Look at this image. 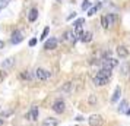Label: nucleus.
Instances as JSON below:
<instances>
[{"label": "nucleus", "mask_w": 130, "mask_h": 126, "mask_svg": "<svg viewBox=\"0 0 130 126\" xmlns=\"http://www.w3.org/2000/svg\"><path fill=\"white\" fill-rule=\"evenodd\" d=\"M120 95H121V88H120V87H117V88H116V91H114V94H112V97H111V101L112 103L118 101Z\"/></svg>", "instance_id": "16"}, {"label": "nucleus", "mask_w": 130, "mask_h": 126, "mask_svg": "<svg viewBox=\"0 0 130 126\" xmlns=\"http://www.w3.org/2000/svg\"><path fill=\"white\" fill-rule=\"evenodd\" d=\"M126 114H127V116H130V108H127V110H126Z\"/></svg>", "instance_id": "32"}, {"label": "nucleus", "mask_w": 130, "mask_h": 126, "mask_svg": "<svg viewBox=\"0 0 130 126\" xmlns=\"http://www.w3.org/2000/svg\"><path fill=\"white\" fill-rule=\"evenodd\" d=\"M70 85H72V82H66V85L63 87V91H69L70 90Z\"/></svg>", "instance_id": "26"}, {"label": "nucleus", "mask_w": 130, "mask_h": 126, "mask_svg": "<svg viewBox=\"0 0 130 126\" xmlns=\"http://www.w3.org/2000/svg\"><path fill=\"white\" fill-rule=\"evenodd\" d=\"M35 44H37V38H32V40L29 41V46H31V47H34Z\"/></svg>", "instance_id": "28"}, {"label": "nucleus", "mask_w": 130, "mask_h": 126, "mask_svg": "<svg viewBox=\"0 0 130 126\" xmlns=\"http://www.w3.org/2000/svg\"><path fill=\"white\" fill-rule=\"evenodd\" d=\"M91 40H92V32L91 31H85V32L80 34V41L82 43H89Z\"/></svg>", "instance_id": "14"}, {"label": "nucleus", "mask_w": 130, "mask_h": 126, "mask_svg": "<svg viewBox=\"0 0 130 126\" xmlns=\"http://www.w3.org/2000/svg\"><path fill=\"white\" fill-rule=\"evenodd\" d=\"M108 81H110L108 78H104V76L96 75V76L94 78V85H96V87H104V85L108 84Z\"/></svg>", "instance_id": "9"}, {"label": "nucleus", "mask_w": 130, "mask_h": 126, "mask_svg": "<svg viewBox=\"0 0 130 126\" xmlns=\"http://www.w3.org/2000/svg\"><path fill=\"white\" fill-rule=\"evenodd\" d=\"M89 103H91V104H95V103H96V98H95V95H91V97H89Z\"/></svg>", "instance_id": "27"}, {"label": "nucleus", "mask_w": 130, "mask_h": 126, "mask_svg": "<svg viewBox=\"0 0 130 126\" xmlns=\"http://www.w3.org/2000/svg\"><path fill=\"white\" fill-rule=\"evenodd\" d=\"M57 44H59L57 38H50V40H47V41L44 43V48L45 50H54V48L57 47Z\"/></svg>", "instance_id": "7"}, {"label": "nucleus", "mask_w": 130, "mask_h": 126, "mask_svg": "<svg viewBox=\"0 0 130 126\" xmlns=\"http://www.w3.org/2000/svg\"><path fill=\"white\" fill-rule=\"evenodd\" d=\"M118 65V60L112 59V57H108V59H102V67H105V69H110L112 71L114 67Z\"/></svg>", "instance_id": "5"}, {"label": "nucleus", "mask_w": 130, "mask_h": 126, "mask_svg": "<svg viewBox=\"0 0 130 126\" xmlns=\"http://www.w3.org/2000/svg\"><path fill=\"white\" fill-rule=\"evenodd\" d=\"M89 6H91V2H89V0H83V3H82V9L83 10H88Z\"/></svg>", "instance_id": "21"}, {"label": "nucleus", "mask_w": 130, "mask_h": 126, "mask_svg": "<svg viewBox=\"0 0 130 126\" xmlns=\"http://www.w3.org/2000/svg\"><path fill=\"white\" fill-rule=\"evenodd\" d=\"M117 54L120 59H126L127 56H129V50L124 47V46H118L117 47Z\"/></svg>", "instance_id": "11"}, {"label": "nucleus", "mask_w": 130, "mask_h": 126, "mask_svg": "<svg viewBox=\"0 0 130 126\" xmlns=\"http://www.w3.org/2000/svg\"><path fill=\"white\" fill-rule=\"evenodd\" d=\"M75 16H76V13L73 12V13H72V15H70V16H67V19H69V21H70V19H72V18H75Z\"/></svg>", "instance_id": "29"}, {"label": "nucleus", "mask_w": 130, "mask_h": 126, "mask_svg": "<svg viewBox=\"0 0 130 126\" xmlns=\"http://www.w3.org/2000/svg\"><path fill=\"white\" fill-rule=\"evenodd\" d=\"M38 114H40L38 108H37V107H32L29 111H28V114H26V119L31 120V122H35V120L38 119Z\"/></svg>", "instance_id": "8"}, {"label": "nucleus", "mask_w": 130, "mask_h": 126, "mask_svg": "<svg viewBox=\"0 0 130 126\" xmlns=\"http://www.w3.org/2000/svg\"><path fill=\"white\" fill-rule=\"evenodd\" d=\"M127 107H129V103H127V100H121V103L118 104V111H120V113H123V111H126V110H127Z\"/></svg>", "instance_id": "17"}, {"label": "nucleus", "mask_w": 130, "mask_h": 126, "mask_svg": "<svg viewBox=\"0 0 130 126\" xmlns=\"http://www.w3.org/2000/svg\"><path fill=\"white\" fill-rule=\"evenodd\" d=\"M85 22V19H77L76 22H73V26H77V25H82Z\"/></svg>", "instance_id": "25"}, {"label": "nucleus", "mask_w": 130, "mask_h": 126, "mask_svg": "<svg viewBox=\"0 0 130 126\" xmlns=\"http://www.w3.org/2000/svg\"><path fill=\"white\" fill-rule=\"evenodd\" d=\"M48 31H50V28H44V31H42V35H41V40H45L47 38V35H48Z\"/></svg>", "instance_id": "22"}, {"label": "nucleus", "mask_w": 130, "mask_h": 126, "mask_svg": "<svg viewBox=\"0 0 130 126\" xmlns=\"http://www.w3.org/2000/svg\"><path fill=\"white\" fill-rule=\"evenodd\" d=\"M21 78H22V79H31V78H32V75H31L28 71H24V72L21 73Z\"/></svg>", "instance_id": "20"}, {"label": "nucleus", "mask_w": 130, "mask_h": 126, "mask_svg": "<svg viewBox=\"0 0 130 126\" xmlns=\"http://www.w3.org/2000/svg\"><path fill=\"white\" fill-rule=\"evenodd\" d=\"M57 2H59V3H61V2H63V0H57Z\"/></svg>", "instance_id": "34"}, {"label": "nucleus", "mask_w": 130, "mask_h": 126, "mask_svg": "<svg viewBox=\"0 0 130 126\" xmlns=\"http://www.w3.org/2000/svg\"><path fill=\"white\" fill-rule=\"evenodd\" d=\"M3 123H5V122H3V119H0V126H3Z\"/></svg>", "instance_id": "33"}, {"label": "nucleus", "mask_w": 130, "mask_h": 126, "mask_svg": "<svg viewBox=\"0 0 130 126\" xmlns=\"http://www.w3.org/2000/svg\"><path fill=\"white\" fill-rule=\"evenodd\" d=\"M5 76H6V73H2V72H0V79H2V78H5Z\"/></svg>", "instance_id": "31"}, {"label": "nucleus", "mask_w": 130, "mask_h": 126, "mask_svg": "<svg viewBox=\"0 0 130 126\" xmlns=\"http://www.w3.org/2000/svg\"><path fill=\"white\" fill-rule=\"evenodd\" d=\"M24 41V34H22V31L21 30H16L13 31L12 37H10V43L12 44H19V43Z\"/></svg>", "instance_id": "6"}, {"label": "nucleus", "mask_w": 130, "mask_h": 126, "mask_svg": "<svg viewBox=\"0 0 130 126\" xmlns=\"http://www.w3.org/2000/svg\"><path fill=\"white\" fill-rule=\"evenodd\" d=\"M34 76H35L38 81H47V79L51 76V72L47 71V69L38 67V69H35V72H34Z\"/></svg>", "instance_id": "1"}, {"label": "nucleus", "mask_w": 130, "mask_h": 126, "mask_svg": "<svg viewBox=\"0 0 130 126\" xmlns=\"http://www.w3.org/2000/svg\"><path fill=\"white\" fill-rule=\"evenodd\" d=\"M114 22H116V15H112V13H108V15L101 18V24L104 28H111Z\"/></svg>", "instance_id": "2"}, {"label": "nucleus", "mask_w": 130, "mask_h": 126, "mask_svg": "<svg viewBox=\"0 0 130 126\" xmlns=\"http://www.w3.org/2000/svg\"><path fill=\"white\" fill-rule=\"evenodd\" d=\"M5 47V41H2V40H0V48H3Z\"/></svg>", "instance_id": "30"}, {"label": "nucleus", "mask_w": 130, "mask_h": 126, "mask_svg": "<svg viewBox=\"0 0 130 126\" xmlns=\"http://www.w3.org/2000/svg\"><path fill=\"white\" fill-rule=\"evenodd\" d=\"M100 6H101V5H98V6H95V7H91V9H89V12H88L89 16H92V15H94V13L96 12V9H98Z\"/></svg>", "instance_id": "24"}, {"label": "nucleus", "mask_w": 130, "mask_h": 126, "mask_svg": "<svg viewBox=\"0 0 130 126\" xmlns=\"http://www.w3.org/2000/svg\"><path fill=\"white\" fill-rule=\"evenodd\" d=\"M9 2H10V0H0V9L6 7L7 5H9Z\"/></svg>", "instance_id": "23"}, {"label": "nucleus", "mask_w": 130, "mask_h": 126, "mask_svg": "<svg viewBox=\"0 0 130 126\" xmlns=\"http://www.w3.org/2000/svg\"><path fill=\"white\" fill-rule=\"evenodd\" d=\"M57 125H59V120L54 119V117H48L41 123V126H57Z\"/></svg>", "instance_id": "12"}, {"label": "nucleus", "mask_w": 130, "mask_h": 126, "mask_svg": "<svg viewBox=\"0 0 130 126\" xmlns=\"http://www.w3.org/2000/svg\"><path fill=\"white\" fill-rule=\"evenodd\" d=\"M64 40H72V41L76 40V37H75V34H73V31H66L64 32Z\"/></svg>", "instance_id": "19"}, {"label": "nucleus", "mask_w": 130, "mask_h": 126, "mask_svg": "<svg viewBox=\"0 0 130 126\" xmlns=\"http://www.w3.org/2000/svg\"><path fill=\"white\" fill-rule=\"evenodd\" d=\"M51 108H53L54 113L61 114V113H64V110H66V104H64V101H63L61 98H57V100H56V101L53 103Z\"/></svg>", "instance_id": "3"}, {"label": "nucleus", "mask_w": 130, "mask_h": 126, "mask_svg": "<svg viewBox=\"0 0 130 126\" xmlns=\"http://www.w3.org/2000/svg\"><path fill=\"white\" fill-rule=\"evenodd\" d=\"M96 75H100V76H104V78H111V71L110 69H105V67H102V69H100L98 72H96Z\"/></svg>", "instance_id": "15"}, {"label": "nucleus", "mask_w": 130, "mask_h": 126, "mask_svg": "<svg viewBox=\"0 0 130 126\" xmlns=\"http://www.w3.org/2000/svg\"><path fill=\"white\" fill-rule=\"evenodd\" d=\"M129 69H130V65H129V63H123V65L120 66V72H121V75H127Z\"/></svg>", "instance_id": "18"}, {"label": "nucleus", "mask_w": 130, "mask_h": 126, "mask_svg": "<svg viewBox=\"0 0 130 126\" xmlns=\"http://www.w3.org/2000/svg\"><path fill=\"white\" fill-rule=\"evenodd\" d=\"M88 122H89V126H102L104 125V119L100 114H92L88 119Z\"/></svg>", "instance_id": "4"}, {"label": "nucleus", "mask_w": 130, "mask_h": 126, "mask_svg": "<svg viewBox=\"0 0 130 126\" xmlns=\"http://www.w3.org/2000/svg\"><path fill=\"white\" fill-rule=\"evenodd\" d=\"M37 18H38V9L32 7L29 10V13H28V19H29V22H35Z\"/></svg>", "instance_id": "13"}, {"label": "nucleus", "mask_w": 130, "mask_h": 126, "mask_svg": "<svg viewBox=\"0 0 130 126\" xmlns=\"http://www.w3.org/2000/svg\"><path fill=\"white\" fill-rule=\"evenodd\" d=\"M13 65H15V57H7L2 62V69H10Z\"/></svg>", "instance_id": "10"}]
</instances>
